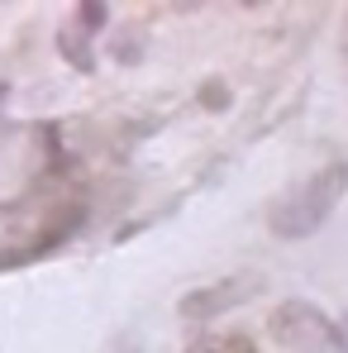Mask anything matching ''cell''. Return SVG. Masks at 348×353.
<instances>
[{"instance_id": "obj_1", "label": "cell", "mask_w": 348, "mask_h": 353, "mask_svg": "<svg viewBox=\"0 0 348 353\" xmlns=\"http://www.w3.org/2000/svg\"><path fill=\"white\" fill-rule=\"evenodd\" d=\"M348 191V163H325L320 172H310L291 196H282L272 210H267V230L277 239H310L329 215L334 205L344 201Z\"/></svg>"}, {"instance_id": "obj_2", "label": "cell", "mask_w": 348, "mask_h": 353, "mask_svg": "<svg viewBox=\"0 0 348 353\" xmlns=\"http://www.w3.org/2000/svg\"><path fill=\"white\" fill-rule=\"evenodd\" d=\"M267 330L287 353H339L334 349V320L315 301H300V296H291L272 310Z\"/></svg>"}, {"instance_id": "obj_3", "label": "cell", "mask_w": 348, "mask_h": 353, "mask_svg": "<svg viewBox=\"0 0 348 353\" xmlns=\"http://www.w3.org/2000/svg\"><path fill=\"white\" fill-rule=\"evenodd\" d=\"M267 292V277L263 272H229V277H220V282H210V287H196V292H186L181 296V320H220V315H229V310H238L243 301H253V296H263Z\"/></svg>"}, {"instance_id": "obj_4", "label": "cell", "mask_w": 348, "mask_h": 353, "mask_svg": "<svg viewBox=\"0 0 348 353\" xmlns=\"http://www.w3.org/2000/svg\"><path fill=\"white\" fill-rule=\"evenodd\" d=\"M105 29H110V5H105V0H81L76 14H72V34H81V39L91 43V39L105 34Z\"/></svg>"}, {"instance_id": "obj_5", "label": "cell", "mask_w": 348, "mask_h": 353, "mask_svg": "<svg viewBox=\"0 0 348 353\" xmlns=\"http://www.w3.org/2000/svg\"><path fill=\"white\" fill-rule=\"evenodd\" d=\"M58 53H62V62L72 67V72H96V48L81 39V34H72V29H58Z\"/></svg>"}, {"instance_id": "obj_6", "label": "cell", "mask_w": 348, "mask_h": 353, "mask_svg": "<svg viewBox=\"0 0 348 353\" xmlns=\"http://www.w3.org/2000/svg\"><path fill=\"white\" fill-rule=\"evenodd\" d=\"M143 48H148V34L143 29H124V34L110 39V58L124 62V67H139L143 62Z\"/></svg>"}, {"instance_id": "obj_7", "label": "cell", "mask_w": 348, "mask_h": 353, "mask_svg": "<svg viewBox=\"0 0 348 353\" xmlns=\"http://www.w3.org/2000/svg\"><path fill=\"white\" fill-rule=\"evenodd\" d=\"M196 101L205 105V110H229L234 105V96H229V81H220V77H210V81H201V91H196Z\"/></svg>"}, {"instance_id": "obj_8", "label": "cell", "mask_w": 348, "mask_h": 353, "mask_svg": "<svg viewBox=\"0 0 348 353\" xmlns=\"http://www.w3.org/2000/svg\"><path fill=\"white\" fill-rule=\"evenodd\" d=\"M39 139H43L48 163H58V158H62V129H58V124H39Z\"/></svg>"}, {"instance_id": "obj_9", "label": "cell", "mask_w": 348, "mask_h": 353, "mask_svg": "<svg viewBox=\"0 0 348 353\" xmlns=\"http://www.w3.org/2000/svg\"><path fill=\"white\" fill-rule=\"evenodd\" d=\"M181 353H225V344H220L215 334H196V339H191Z\"/></svg>"}, {"instance_id": "obj_10", "label": "cell", "mask_w": 348, "mask_h": 353, "mask_svg": "<svg viewBox=\"0 0 348 353\" xmlns=\"http://www.w3.org/2000/svg\"><path fill=\"white\" fill-rule=\"evenodd\" d=\"M334 349L348 353V315H339V320H334Z\"/></svg>"}, {"instance_id": "obj_11", "label": "cell", "mask_w": 348, "mask_h": 353, "mask_svg": "<svg viewBox=\"0 0 348 353\" xmlns=\"http://www.w3.org/2000/svg\"><path fill=\"white\" fill-rule=\"evenodd\" d=\"M5 96H10V81H0V101H5Z\"/></svg>"}, {"instance_id": "obj_12", "label": "cell", "mask_w": 348, "mask_h": 353, "mask_svg": "<svg viewBox=\"0 0 348 353\" xmlns=\"http://www.w3.org/2000/svg\"><path fill=\"white\" fill-rule=\"evenodd\" d=\"M124 353H139V349H124Z\"/></svg>"}]
</instances>
